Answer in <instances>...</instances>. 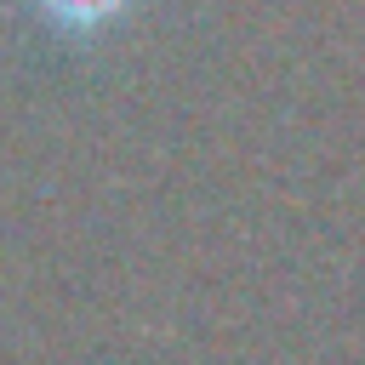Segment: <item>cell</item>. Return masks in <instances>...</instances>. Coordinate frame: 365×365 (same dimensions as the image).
I'll return each mask as SVG.
<instances>
[{"instance_id": "6da1fadb", "label": "cell", "mask_w": 365, "mask_h": 365, "mask_svg": "<svg viewBox=\"0 0 365 365\" xmlns=\"http://www.w3.org/2000/svg\"><path fill=\"white\" fill-rule=\"evenodd\" d=\"M40 17H46V29L51 34H63V40H97V34H108V29H120L131 11H137V0H29Z\"/></svg>"}]
</instances>
